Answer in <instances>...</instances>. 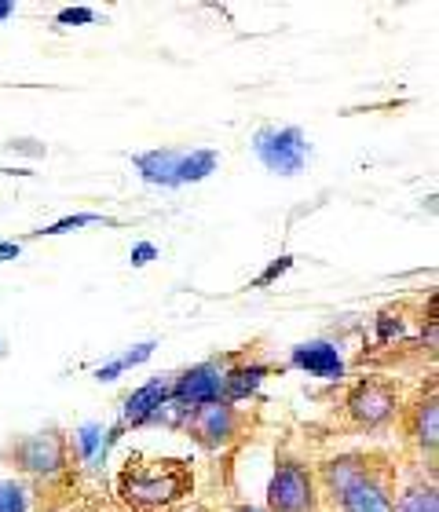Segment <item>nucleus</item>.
<instances>
[{
  "instance_id": "1",
  "label": "nucleus",
  "mask_w": 439,
  "mask_h": 512,
  "mask_svg": "<svg viewBox=\"0 0 439 512\" xmlns=\"http://www.w3.org/2000/svg\"><path fill=\"white\" fill-rule=\"evenodd\" d=\"M194 487L191 469L187 461L176 458H161V461H147V465H132L121 472L118 491L121 498L132 505V509H169L180 498H187Z\"/></svg>"
},
{
  "instance_id": "2",
  "label": "nucleus",
  "mask_w": 439,
  "mask_h": 512,
  "mask_svg": "<svg viewBox=\"0 0 439 512\" xmlns=\"http://www.w3.org/2000/svg\"><path fill=\"white\" fill-rule=\"evenodd\" d=\"M253 154L260 158V165L271 172H279V176H297L304 172L308 165V136L300 132L297 125H264L253 139Z\"/></svg>"
},
{
  "instance_id": "3",
  "label": "nucleus",
  "mask_w": 439,
  "mask_h": 512,
  "mask_svg": "<svg viewBox=\"0 0 439 512\" xmlns=\"http://www.w3.org/2000/svg\"><path fill=\"white\" fill-rule=\"evenodd\" d=\"M315 476L304 465H279L268 483V509L271 512H315Z\"/></svg>"
},
{
  "instance_id": "4",
  "label": "nucleus",
  "mask_w": 439,
  "mask_h": 512,
  "mask_svg": "<svg viewBox=\"0 0 439 512\" xmlns=\"http://www.w3.org/2000/svg\"><path fill=\"white\" fill-rule=\"evenodd\" d=\"M11 458H15V469L33 472V476H52L66 465V436L59 428L33 432L11 447Z\"/></svg>"
},
{
  "instance_id": "5",
  "label": "nucleus",
  "mask_w": 439,
  "mask_h": 512,
  "mask_svg": "<svg viewBox=\"0 0 439 512\" xmlns=\"http://www.w3.org/2000/svg\"><path fill=\"white\" fill-rule=\"evenodd\" d=\"M183 428L205 450H220L238 436V410L231 403H224V399L220 403L194 406L191 414H187V421H183Z\"/></svg>"
},
{
  "instance_id": "6",
  "label": "nucleus",
  "mask_w": 439,
  "mask_h": 512,
  "mask_svg": "<svg viewBox=\"0 0 439 512\" xmlns=\"http://www.w3.org/2000/svg\"><path fill=\"white\" fill-rule=\"evenodd\" d=\"M220 399H224V366L220 363H198L172 381V403H180L183 410L220 403Z\"/></svg>"
},
{
  "instance_id": "7",
  "label": "nucleus",
  "mask_w": 439,
  "mask_h": 512,
  "mask_svg": "<svg viewBox=\"0 0 439 512\" xmlns=\"http://www.w3.org/2000/svg\"><path fill=\"white\" fill-rule=\"evenodd\" d=\"M396 392L388 381H377V377H366L348 392V414H352L355 425L363 428H377L385 425L388 417L396 414Z\"/></svg>"
},
{
  "instance_id": "8",
  "label": "nucleus",
  "mask_w": 439,
  "mask_h": 512,
  "mask_svg": "<svg viewBox=\"0 0 439 512\" xmlns=\"http://www.w3.org/2000/svg\"><path fill=\"white\" fill-rule=\"evenodd\" d=\"M290 366L304 370V374L319 377V381H341L344 377V359L341 348L330 341H304L290 352Z\"/></svg>"
},
{
  "instance_id": "9",
  "label": "nucleus",
  "mask_w": 439,
  "mask_h": 512,
  "mask_svg": "<svg viewBox=\"0 0 439 512\" xmlns=\"http://www.w3.org/2000/svg\"><path fill=\"white\" fill-rule=\"evenodd\" d=\"M169 399H172V381H169V377H154V381H147L143 388H136V392L125 399V406H121V428L147 425L150 417L158 414Z\"/></svg>"
},
{
  "instance_id": "10",
  "label": "nucleus",
  "mask_w": 439,
  "mask_h": 512,
  "mask_svg": "<svg viewBox=\"0 0 439 512\" xmlns=\"http://www.w3.org/2000/svg\"><path fill=\"white\" fill-rule=\"evenodd\" d=\"M366 476H370V461L355 458V454H348V458H333L322 465V487H326V494H330L333 502H341L344 494L352 491L355 483H363Z\"/></svg>"
},
{
  "instance_id": "11",
  "label": "nucleus",
  "mask_w": 439,
  "mask_h": 512,
  "mask_svg": "<svg viewBox=\"0 0 439 512\" xmlns=\"http://www.w3.org/2000/svg\"><path fill=\"white\" fill-rule=\"evenodd\" d=\"M180 158L183 150H143V154H136L132 158V165L140 169V176L147 183H154V187H180V180H176V172H180Z\"/></svg>"
},
{
  "instance_id": "12",
  "label": "nucleus",
  "mask_w": 439,
  "mask_h": 512,
  "mask_svg": "<svg viewBox=\"0 0 439 512\" xmlns=\"http://www.w3.org/2000/svg\"><path fill=\"white\" fill-rule=\"evenodd\" d=\"M337 505H341V512H396L392 491H388L385 483L377 480L374 472H370L363 483H355L352 491L344 494Z\"/></svg>"
},
{
  "instance_id": "13",
  "label": "nucleus",
  "mask_w": 439,
  "mask_h": 512,
  "mask_svg": "<svg viewBox=\"0 0 439 512\" xmlns=\"http://www.w3.org/2000/svg\"><path fill=\"white\" fill-rule=\"evenodd\" d=\"M268 377V366L260 363H242L235 370H224V403H242L249 395H257V388Z\"/></svg>"
},
{
  "instance_id": "14",
  "label": "nucleus",
  "mask_w": 439,
  "mask_h": 512,
  "mask_svg": "<svg viewBox=\"0 0 439 512\" xmlns=\"http://www.w3.org/2000/svg\"><path fill=\"white\" fill-rule=\"evenodd\" d=\"M216 165H220V154L209 147L202 150H183V158H180V172H176V180L183 183H202L205 176H213Z\"/></svg>"
},
{
  "instance_id": "15",
  "label": "nucleus",
  "mask_w": 439,
  "mask_h": 512,
  "mask_svg": "<svg viewBox=\"0 0 439 512\" xmlns=\"http://www.w3.org/2000/svg\"><path fill=\"white\" fill-rule=\"evenodd\" d=\"M118 432H121V425L114 428V432H103V425H81L77 428V450H81V458L99 465V461L107 458V447L118 439Z\"/></svg>"
},
{
  "instance_id": "16",
  "label": "nucleus",
  "mask_w": 439,
  "mask_h": 512,
  "mask_svg": "<svg viewBox=\"0 0 439 512\" xmlns=\"http://www.w3.org/2000/svg\"><path fill=\"white\" fill-rule=\"evenodd\" d=\"M154 348L158 344L154 341H143V344H136V348H129V352H121L118 359H110V363H103L96 370V381H118L125 370H132V366H143L154 355Z\"/></svg>"
},
{
  "instance_id": "17",
  "label": "nucleus",
  "mask_w": 439,
  "mask_h": 512,
  "mask_svg": "<svg viewBox=\"0 0 439 512\" xmlns=\"http://www.w3.org/2000/svg\"><path fill=\"white\" fill-rule=\"evenodd\" d=\"M414 436L425 450H436V436H439V406L436 395H429L425 403L418 406V417H414Z\"/></svg>"
},
{
  "instance_id": "18",
  "label": "nucleus",
  "mask_w": 439,
  "mask_h": 512,
  "mask_svg": "<svg viewBox=\"0 0 439 512\" xmlns=\"http://www.w3.org/2000/svg\"><path fill=\"white\" fill-rule=\"evenodd\" d=\"M396 512H439L436 487H410V491L399 498Z\"/></svg>"
},
{
  "instance_id": "19",
  "label": "nucleus",
  "mask_w": 439,
  "mask_h": 512,
  "mask_svg": "<svg viewBox=\"0 0 439 512\" xmlns=\"http://www.w3.org/2000/svg\"><path fill=\"white\" fill-rule=\"evenodd\" d=\"M0 512H30V494L19 480H0Z\"/></svg>"
},
{
  "instance_id": "20",
  "label": "nucleus",
  "mask_w": 439,
  "mask_h": 512,
  "mask_svg": "<svg viewBox=\"0 0 439 512\" xmlns=\"http://www.w3.org/2000/svg\"><path fill=\"white\" fill-rule=\"evenodd\" d=\"M88 224H103V216H96V213H77V216H63V220H55L52 227H41V231H33V238H52V235H66V231H77V227H88Z\"/></svg>"
},
{
  "instance_id": "21",
  "label": "nucleus",
  "mask_w": 439,
  "mask_h": 512,
  "mask_svg": "<svg viewBox=\"0 0 439 512\" xmlns=\"http://www.w3.org/2000/svg\"><path fill=\"white\" fill-rule=\"evenodd\" d=\"M55 22H59V26H92V22H96V11L92 8H63L59 15H55Z\"/></svg>"
},
{
  "instance_id": "22",
  "label": "nucleus",
  "mask_w": 439,
  "mask_h": 512,
  "mask_svg": "<svg viewBox=\"0 0 439 512\" xmlns=\"http://www.w3.org/2000/svg\"><path fill=\"white\" fill-rule=\"evenodd\" d=\"M154 256H158V246H154V242H140V246H132L129 260H132V267H147Z\"/></svg>"
},
{
  "instance_id": "23",
  "label": "nucleus",
  "mask_w": 439,
  "mask_h": 512,
  "mask_svg": "<svg viewBox=\"0 0 439 512\" xmlns=\"http://www.w3.org/2000/svg\"><path fill=\"white\" fill-rule=\"evenodd\" d=\"M290 267H293V256H282V260H275V264H271L268 271H264V275L257 278V286H268V282H275V278L286 275Z\"/></svg>"
},
{
  "instance_id": "24",
  "label": "nucleus",
  "mask_w": 439,
  "mask_h": 512,
  "mask_svg": "<svg viewBox=\"0 0 439 512\" xmlns=\"http://www.w3.org/2000/svg\"><path fill=\"white\" fill-rule=\"evenodd\" d=\"M19 253H22L19 242H0V264H4V260H15Z\"/></svg>"
},
{
  "instance_id": "25",
  "label": "nucleus",
  "mask_w": 439,
  "mask_h": 512,
  "mask_svg": "<svg viewBox=\"0 0 439 512\" xmlns=\"http://www.w3.org/2000/svg\"><path fill=\"white\" fill-rule=\"evenodd\" d=\"M11 11H15V4H11V0H0V22L11 19Z\"/></svg>"
},
{
  "instance_id": "26",
  "label": "nucleus",
  "mask_w": 439,
  "mask_h": 512,
  "mask_svg": "<svg viewBox=\"0 0 439 512\" xmlns=\"http://www.w3.org/2000/svg\"><path fill=\"white\" fill-rule=\"evenodd\" d=\"M235 512H268V509H257V505H238Z\"/></svg>"
},
{
  "instance_id": "27",
  "label": "nucleus",
  "mask_w": 439,
  "mask_h": 512,
  "mask_svg": "<svg viewBox=\"0 0 439 512\" xmlns=\"http://www.w3.org/2000/svg\"><path fill=\"white\" fill-rule=\"evenodd\" d=\"M0 352H4V341H0Z\"/></svg>"
},
{
  "instance_id": "28",
  "label": "nucleus",
  "mask_w": 439,
  "mask_h": 512,
  "mask_svg": "<svg viewBox=\"0 0 439 512\" xmlns=\"http://www.w3.org/2000/svg\"><path fill=\"white\" fill-rule=\"evenodd\" d=\"M191 512H202V509H191Z\"/></svg>"
}]
</instances>
